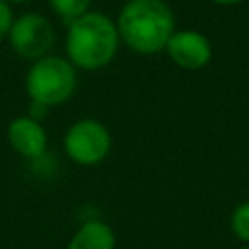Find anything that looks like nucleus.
I'll return each mask as SVG.
<instances>
[{
	"label": "nucleus",
	"mask_w": 249,
	"mask_h": 249,
	"mask_svg": "<svg viewBox=\"0 0 249 249\" xmlns=\"http://www.w3.org/2000/svg\"><path fill=\"white\" fill-rule=\"evenodd\" d=\"M119 39L138 54L165 51L175 33V18L165 0H126L115 19Z\"/></svg>",
	"instance_id": "f257e3e1"
},
{
	"label": "nucleus",
	"mask_w": 249,
	"mask_h": 249,
	"mask_svg": "<svg viewBox=\"0 0 249 249\" xmlns=\"http://www.w3.org/2000/svg\"><path fill=\"white\" fill-rule=\"evenodd\" d=\"M121 39L107 14L89 10L72 23H68L64 51L66 58L76 70H99L113 62Z\"/></svg>",
	"instance_id": "f03ea898"
},
{
	"label": "nucleus",
	"mask_w": 249,
	"mask_h": 249,
	"mask_svg": "<svg viewBox=\"0 0 249 249\" xmlns=\"http://www.w3.org/2000/svg\"><path fill=\"white\" fill-rule=\"evenodd\" d=\"M78 88V72L66 56L47 54L33 60L25 72V93L29 101L49 109L68 101Z\"/></svg>",
	"instance_id": "7ed1b4c3"
},
{
	"label": "nucleus",
	"mask_w": 249,
	"mask_h": 249,
	"mask_svg": "<svg viewBox=\"0 0 249 249\" xmlns=\"http://www.w3.org/2000/svg\"><path fill=\"white\" fill-rule=\"evenodd\" d=\"M64 152L78 165H97L111 152V134L97 119H78L64 134Z\"/></svg>",
	"instance_id": "20e7f679"
},
{
	"label": "nucleus",
	"mask_w": 249,
	"mask_h": 249,
	"mask_svg": "<svg viewBox=\"0 0 249 249\" xmlns=\"http://www.w3.org/2000/svg\"><path fill=\"white\" fill-rule=\"evenodd\" d=\"M54 41L56 33L51 19L39 12H25L16 16L8 33V43L12 51L23 58H29L31 62L47 56Z\"/></svg>",
	"instance_id": "39448f33"
},
{
	"label": "nucleus",
	"mask_w": 249,
	"mask_h": 249,
	"mask_svg": "<svg viewBox=\"0 0 249 249\" xmlns=\"http://www.w3.org/2000/svg\"><path fill=\"white\" fill-rule=\"evenodd\" d=\"M171 62L183 70H200L212 58V45L206 35L195 29H175L165 45Z\"/></svg>",
	"instance_id": "423d86ee"
},
{
	"label": "nucleus",
	"mask_w": 249,
	"mask_h": 249,
	"mask_svg": "<svg viewBox=\"0 0 249 249\" xmlns=\"http://www.w3.org/2000/svg\"><path fill=\"white\" fill-rule=\"evenodd\" d=\"M8 144L12 146L14 152H18L23 158H39L45 154L47 150V130L43 126V123L27 117V115H19L14 117L8 123Z\"/></svg>",
	"instance_id": "0eeeda50"
},
{
	"label": "nucleus",
	"mask_w": 249,
	"mask_h": 249,
	"mask_svg": "<svg viewBox=\"0 0 249 249\" xmlns=\"http://www.w3.org/2000/svg\"><path fill=\"white\" fill-rule=\"evenodd\" d=\"M115 231L109 224L101 220H89L76 230L66 249H115Z\"/></svg>",
	"instance_id": "6e6552de"
},
{
	"label": "nucleus",
	"mask_w": 249,
	"mask_h": 249,
	"mask_svg": "<svg viewBox=\"0 0 249 249\" xmlns=\"http://www.w3.org/2000/svg\"><path fill=\"white\" fill-rule=\"evenodd\" d=\"M89 2L91 0H49V6L68 25L80 16L89 12Z\"/></svg>",
	"instance_id": "1a4fd4ad"
},
{
	"label": "nucleus",
	"mask_w": 249,
	"mask_h": 249,
	"mask_svg": "<svg viewBox=\"0 0 249 249\" xmlns=\"http://www.w3.org/2000/svg\"><path fill=\"white\" fill-rule=\"evenodd\" d=\"M230 230L241 245H249V200L239 202L230 216Z\"/></svg>",
	"instance_id": "9d476101"
},
{
	"label": "nucleus",
	"mask_w": 249,
	"mask_h": 249,
	"mask_svg": "<svg viewBox=\"0 0 249 249\" xmlns=\"http://www.w3.org/2000/svg\"><path fill=\"white\" fill-rule=\"evenodd\" d=\"M14 19H16V16L12 12V4L0 0V41L2 39H8V33L12 29Z\"/></svg>",
	"instance_id": "9b49d317"
},
{
	"label": "nucleus",
	"mask_w": 249,
	"mask_h": 249,
	"mask_svg": "<svg viewBox=\"0 0 249 249\" xmlns=\"http://www.w3.org/2000/svg\"><path fill=\"white\" fill-rule=\"evenodd\" d=\"M49 115V107L43 105V103H37V101H29V111H27V117L43 123V119Z\"/></svg>",
	"instance_id": "f8f14e48"
},
{
	"label": "nucleus",
	"mask_w": 249,
	"mask_h": 249,
	"mask_svg": "<svg viewBox=\"0 0 249 249\" xmlns=\"http://www.w3.org/2000/svg\"><path fill=\"white\" fill-rule=\"evenodd\" d=\"M212 4H218V6H233V4H239L243 0H210Z\"/></svg>",
	"instance_id": "ddd939ff"
},
{
	"label": "nucleus",
	"mask_w": 249,
	"mask_h": 249,
	"mask_svg": "<svg viewBox=\"0 0 249 249\" xmlns=\"http://www.w3.org/2000/svg\"><path fill=\"white\" fill-rule=\"evenodd\" d=\"M4 2H8V4H23L27 0H4Z\"/></svg>",
	"instance_id": "4468645a"
},
{
	"label": "nucleus",
	"mask_w": 249,
	"mask_h": 249,
	"mask_svg": "<svg viewBox=\"0 0 249 249\" xmlns=\"http://www.w3.org/2000/svg\"><path fill=\"white\" fill-rule=\"evenodd\" d=\"M235 249H249V245H239V247H235Z\"/></svg>",
	"instance_id": "2eb2a0df"
}]
</instances>
